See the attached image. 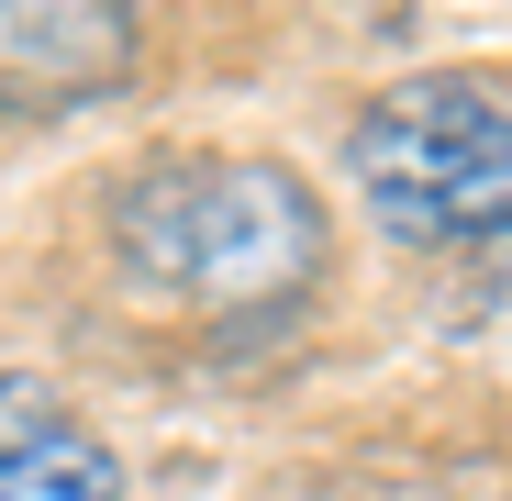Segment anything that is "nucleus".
Wrapping results in <instances>:
<instances>
[{
	"mask_svg": "<svg viewBox=\"0 0 512 501\" xmlns=\"http://www.w3.org/2000/svg\"><path fill=\"white\" fill-rule=\"evenodd\" d=\"M123 268L201 312H268L323 268V201L268 156H201L123 190Z\"/></svg>",
	"mask_w": 512,
	"mask_h": 501,
	"instance_id": "f257e3e1",
	"label": "nucleus"
},
{
	"mask_svg": "<svg viewBox=\"0 0 512 501\" xmlns=\"http://www.w3.org/2000/svg\"><path fill=\"white\" fill-rule=\"evenodd\" d=\"M346 167H357L379 234H401V245H468L479 234L490 245L501 201H512V112L468 67L401 78V90H379L357 112Z\"/></svg>",
	"mask_w": 512,
	"mask_h": 501,
	"instance_id": "f03ea898",
	"label": "nucleus"
},
{
	"mask_svg": "<svg viewBox=\"0 0 512 501\" xmlns=\"http://www.w3.org/2000/svg\"><path fill=\"white\" fill-rule=\"evenodd\" d=\"M134 78V0H0V112H78Z\"/></svg>",
	"mask_w": 512,
	"mask_h": 501,
	"instance_id": "7ed1b4c3",
	"label": "nucleus"
},
{
	"mask_svg": "<svg viewBox=\"0 0 512 501\" xmlns=\"http://www.w3.org/2000/svg\"><path fill=\"white\" fill-rule=\"evenodd\" d=\"M0 501H123V457L90 446L78 424H56L23 457H0Z\"/></svg>",
	"mask_w": 512,
	"mask_h": 501,
	"instance_id": "20e7f679",
	"label": "nucleus"
},
{
	"mask_svg": "<svg viewBox=\"0 0 512 501\" xmlns=\"http://www.w3.org/2000/svg\"><path fill=\"white\" fill-rule=\"evenodd\" d=\"M67 412H56V390L45 379H23V368H0V457H23L34 435H56Z\"/></svg>",
	"mask_w": 512,
	"mask_h": 501,
	"instance_id": "39448f33",
	"label": "nucleus"
}]
</instances>
